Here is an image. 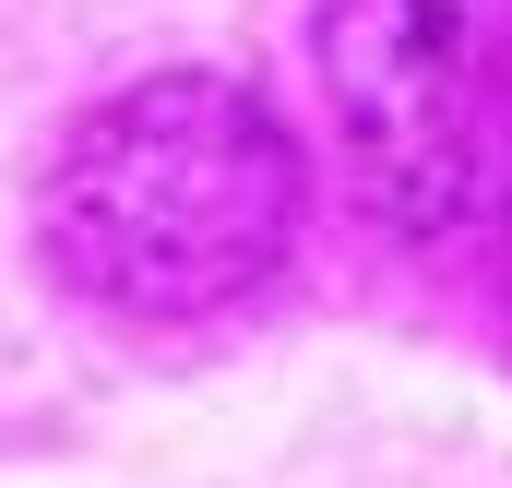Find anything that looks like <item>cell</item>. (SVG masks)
Segmentation results:
<instances>
[{"mask_svg":"<svg viewBox=\"0 0 512 488\" xmlns=\"http://www.w3.org/2000/svg\"><path fill=\"white\" fill-rule=\"evenodd\" d=\"M322 84L393 215H453L465 191V48L441 0H334L322 12Z\"/></svg>","mask_w":512,"mask_h":488,"instance_id":"7a4b0ae2","label":"cell"},{"mask_svg":"<svg viewBox=\"0 0 512 488\" xmlns=\"http://www.w3.org/2000/svg\"><path fill=\"white\" fill-rule=\"evenodd\" d=\"M48 262L120 322H191L251 298L298 239V143L215 72L96 96L48 155Z\"/></svg>","mask_w":512,"mask_h":488,"instance_id":"6da1fadb","label":"cell"}]
</instances>
